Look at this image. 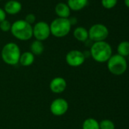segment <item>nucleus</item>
<instances>
[{
    "mask_svg": "<svg viewBox=\"0 0 129 129\" xmlns=\"http://www.w3.org/2000/svg\"><path fill=\"white\" fill-rule=\"evenodd\" d=\"M118 3V0H101V4L103 8L111 9L115 7Z\"/></svg>",
    "mask_w": 129,
    "mask_h": 129,
    "instance_id": "aec40b11",
    "label": "nucleus"
},
{
    "mask_svg": "<svg viewBox=\"0 0 129 129\" xmlns=\"http://www.w3.org/2000/svg\"><path fill=\"white\" fill-rule=\"evenodd\" d=\"M100 129H115V123L110 119H103L99 121Z\"/></svg>",
    "mask_w": 129,
    "mask_h": 129,
    "instance_id": "6ab92c4d",
    "label": "nucleus"
},
{
    "mask_svg": "<svg viewBox=\"0 0 129 129\" xmlns=\"http://www.w3.org/2000/svg\"><path fill=\"white\" fill-rule=\"evenodd\" d=\"M117 54L124 58L129 55V41L124 40L118 43L117 46Z\"/></svg>",
    "mask_w": 129,
    "mask_h": 129,
    "instance_id": "f3484780",
    "label": "nucleus"
},
{
    "mask_svg": "<svg viewBox=\"0 0 129 129\" xmlns=\"http://www.w3.org/2000/svg\"><path fill=\"white\" fill-rule=\"evenodd\" d=\"M55 12L58 18H69L71 15V9L66 3H58L55 7Z\"/></svg>",
    "mask_w": 129,
    "mask_h": 129,
    "instance_id": "f8f14e48",
    "label": "nucleus"
},
{
    "mask_svg": "<svg viewBox=\"0 0 129 129\" xmlns=\"http://www.w3.org/2000/svg\"><path fill=\"white\" fill-rule=\"evenodd\" d=\"M85 55L83 52L78 49L70 50L66 55V61L71 67H79L84 63Z\"/></svg>",
    "mask_w": 129,
    "mask_h": 129,
    "instance_id": "6e6552de",
    "label": "nucleus"
},
{
    "mask_svg": "<svg viewBox=\"0 0 129 129\" xmlns=\"http://www.w3.org/2000/svg\"><path fill=\"white\" fill-rule=\"evenodd\" d=\"M69 21H70V23H71V24H72V25H74V24H77V22H78V20H77V18H69Z\"/></svg>",
    "mask_w": 129,
    "mask_h": 129,
    "instance_id": "b1692460",
    "label": "nucleus"
},
{
    "mask_svg": "<svg viewBox=\"0 0 129 129\" xmlns=\"http://www.w3.org/2000/svg\"><path fill=\"white\" fill-rule=\"evenodd\" d=\"M74 37L80 42H86L89 39L88 30L84 27H78L74 30Z\"/></svg>",
    "mask_w": 129,
    "mask_h": 129,
    "instance_id": "2eb2a0df",
    "label": "nucleus"
},
{
    "mask_svg": "<svg viewBox=\"0 0 129 129\" xmlns=\"http://www.w3.org/2000/svg\"><path fill=\"white\" fill-rule=\"evenodd\" d=\"M11 27H12V24L8 20H4L3 21H2L0 23V30L3 32H8L11 30Z\"/></svg>",
    "mask_w": 129,
    "mask_h": 129,
    "instance_id": "412c9836",
    "label": "nucleus"
},
{
    "mask_svg": "<svg viewBox=\"0 0 129 129\" xmlns=\"http://www.w3.org/2000/svg\"><path fill=\"white\" fill-rule=\"evenodd\" d=\"M124 3L126 7L129 8V0H124Z\"/></svg>",
    "mask_w": 129,
    "mask_h": 129,
    "instance_id": "393cba45",
    "label": "nucleus"
},
{
    "mask_svg": "<svg viewBox=\"0 0 129 129\" xmlns=\"http://www.w3.org/2000/svg\"><path fill=\"white\" fill-rule=\"evenodd\" d=\"M109 34V31L108 27L103 24H95L88 30L89 40L93 43L106 41Z\"/></svg>",
    "mask_w": 129,
    "mask_h": 129,
    "instance_id": "423d86ee",
    "label": "nucleus"
},
{
    "mask_svg": "<svg viewBox=\"0 0 129 129\" xmlns=\"http://www.w3.org/2000/svg\"><path fill=\"white\" fill-rule=\"evenodd\" d=\"M30 52H32L34 55H40L44 51V45L42 41H39L35 40L33 41L30 46Z\"/></svg>",
    "mask_w": 129,
    "mask_h": 129,
    "instance_id": "dca6fc26",
    "label": "nucleus"
},
{
    "mask_svg": "<svg viewBox=\"0 0 129 129\" xmlns=\"http://www.w3.org/2000/svg\"><path fill=\"white\" fill-rule=\"evenodd\" d=\"M51 35L49 24L46 21H38L33 27V37L37 40L44 41Z\"/></svg>",
    "mask_w": 129,
    "mask_h": 129,
    "instance_id": "0eeeda50",
    "label": "nucleus"
},
{
    "mask_svg": "<svg viewBox=\"0 0 129 129\" xmlns=\"http://www.w3.org/2000/svg\"><path fill=\"white\" fill-rule=\"evenodd\" d=\"M106 63L109 72L115 76L122 75L127 69V61L126 58L118 54H112Z\"/></svg>",
    "mask_w": 129,
    "mask_h": 129,
    "instance_id": "20e7f679",
    "label": "nucleus"
},
{
    "mask_svg": "<svg viewBox=\"0 0 129 129\" xmlns=\"http://www.w3.org/2000/svg\"><path fill=\"white\" fill-rule=\"evenodd\" d=\"M90 54L95 61L105 63L112 55V49L106 41L95 42L90 46Z\"/></svg>",
    "mask_w": 129,
    "mask_h": 129,
    "instance_id": "f257e3e1",
    "label": "nucleus"
},
{
    "mask_svg": "<svg viewBox=\"0 0 129 129\" xmlns=\"http://www.w3.org/2000/svg\"><path fill=\"white\" fill-rule=\"evenodd\" d=\"M82 129H100L99 121L93 118H88L84 121Z\"/></svg>",
    "mask_w": 129,
    "mask_h": 129,
    "instance_id": "a211bd4d",
    "label": "nucleus"
},
{
    "mask_svg": "<svg viewBox=\"0 0 129 129\" xmlns=\"http://www.w3.org/2000/svg\"><path fill=\"white\" fill-rule=\"evenodd\" d=\"M51 34L57 38L66 37L71 31L72 24L69 18H57L49 24Z\"/></svg>",
    "mask_w": 129,
    "mask_h": 129,
    "instance_id": "39448f33",
    "label": "nucleus"
},
{
    "mask_svg": "<svg viewBox=\"0 0 129 129\" xmlns=\"http://www.w3.org/2000/svg\"><path fill=\"white\" fill-rule=\"evenodd\" d=\"M21 49L15 43L10 42L6 43L2 49L1 57L3 61L9 66H15L19 63Z\"/></svg>",
    "mask_w": 129,
    "mask_h": 129,
    "instance_id": "7ed1b4c3",
    "label": "nucleus"
},
{
    "mask_svg": "<svg viewBox=\"0 0 129 129\" xmlns=\"http://www.w3.org/2000/svg\"><path fill=\"white\" fill-rule=\"evenodd\" d=\"M26 22H27L28 24H30V25H32L33 24L35 23L36 21V16L34 14H32V13H30V14H27L26 16H25V18L24 19Z\"/></svg>",
    "mask_w": 129,
    "mask_h": 129,
    "instance_id": "4be33fe9",
    "label": "nucleus"
},
{
    "mask_svg": "<svg viewBox=\"0 0 129 129\" xmlns=\"http://www.w3.org/2000/svg\"><path fill=\"white\" fill-rule=\"evenodd\" d=\"M12 34L18 40L27 41L33 37V27L23 19L17 20L12 24Z\"/></svg>",
    "mask_w": 129,
    "mask_h": 129,
    "instance_id": "f03ea898",
    "label": "nucleus"
},
{
    "mask_svg": "<svg viewBox=\"0 0 129 129\" xmlns=\"http://www.w3.org/2000/svg\"><path fill=\"white\" fill-rule=\"evenodd\" d=\"M0 1H1V0H0Z\"/></svg>",
    "mask_w": 129,
    "mask_h": 129,
    "instance_id": "bb28decb",
    "label": "nucleus"
},
{
    "mask_svg": "<svg viewBox=\"0 0 129 129\" xmlns=\"http://www.w3.org/2000/svg\"><path fill=\"white\" fill-rule=\"evenodd\" d=\"M34 60H35V55L32 52L28 51V52H24L21 54L19 63L22 66L27 67V66H31L34 62Z\"/></svg>",
    "mask_w": 129,
    "mask_h": 129,
    "instance_id": "ddd939ff",
    "label": "nucleus"
},
{
    "mask_svg": "<svg viewBox=\"0 0 129 129\" xmlns=\"http://www.w3.org/2000/svg\"><path fill=\"white\" fill-rule=\"evenodd\" d=\"M127 62L129 63V55L127 56Z\"/></svg>",
    "mask_w": 129,
    "mask_h": 129,
    "instance_id": "a878e982",
    "label": "nucleus"
},
{
    "mask_svg": "<svg viewBox=\"0 0 129 129\" xmlns=\"http://www.w3.org/2000/svg\"><path fill=\"white\" fill-rule=\"evenodd\" d=\"M6 19V13L3 9L0 8V23Z\"/></svg>",
    "mask_w": 129,
    "mask_h": 129,
    "instance_id": "5701e85b",
    "label": "nucleus"
},
{
    "mask_svg": "<svg viewBox=\"0 0 129 129\" xmlns=\"http://www.w3.org/2000/svg\"><path fill=\"white\" fill-rule=\"evenodd\" d=\"M69 103L64 98H56L50 104V111L55 116H61L69 110Z\"/></svg>",
    "mask_w": 129,
    "mask_h": 129,
    "instance_id": "1a4fd4ad",
    "label": "nucleus"
},
{
    "mask_svg": "<svg viewBox=\"0 0 129 129\" xmlns=\"http://www.w3.org/2000/svg\"><path fill=\"white\" fill-rule=\"evenodd\" d=\"M88 4V0H68L67 5L69 9L75 12H78L84 9Z\"/></svg>",
    "mask_w": 129,
    "mask_h": 129,
    "instance_id": "4468645a",
    "label": "nucleus"
},
{
    "mask_svg": "<svg viewBox=\"0 0 129 129\" xmlns=\"http://www.w3.org/2000/svg\"><path fill=\"white\" fill-rule=\"evenodd\" d=\"M21 9L22 5L17 0H9L4 6V11L6 12V13L12 15L18 14L21 11Z\"/></svg>",
    "mask_w": 129,
    "mask_h": 129,
    "instance_id": "9b49d317",
    "label": "nucleus"
},
{
    "mask_svg": "<svg viewBox=\"0 0 129 129\" xmlns=\"http://www.w3.org/2000/svg\"><path fill=\"white\" fill-rule=\"evenodd\" d=\"M67 82L61 77H55L52 78L49 83V89L53 93L59 94L66 90Z\"/></svg>",
    "mask_w": 129,
    "mask_h": 129,
    "instance_id": "9d476101",
    "label": "nucleus"
}]
</instances>
